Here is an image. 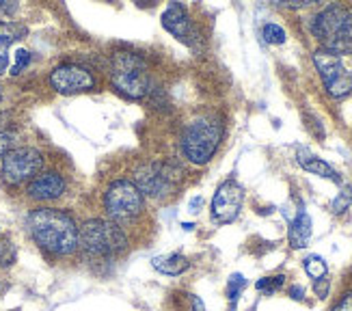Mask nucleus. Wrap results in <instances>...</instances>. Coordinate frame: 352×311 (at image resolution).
<instances>
[{"label":"nucleus","instance_id":"nucleus-4","mask_svg":"<svg viewBox=\"0 0 352 311\" xmlns=\"http://www.w3.org/2000/svg\"><path fill=\"white\" fill-rule=\"evenodd\" d=\"M223 136V128L217 119L212 117H199L188 123V128L182 134V151L184 156L195 162L204 164L208 162L214 151H217Z\"/></svg>","mask_w":352,"mask_h":311},{"label":"nucleus","instance_id":"nucleus-19","mask_svg":"<svg viewBox=\"0 0 352 311\" xmlns=\"http://www.w3.org/2000/svg\"><path fill=\"white\" fill-rule=\"evenodd\" d=\"M18 259V251H15V244L9 238H0V266L9 268Z\"/></svg>","mask_w":352,"mask_h":311},{"label":"nucleus","instance_id":"nucleus-10","mask_svg":"<svg viewBox=\"0 0 352 311\" xmlns=\"http://www.w3.org/2000/svg\"><path fill=\"white\" fill-rule=\"evenodd\" d=\"M244 201V191L242 186L234 180H227L219 186V191L214 193L212 199V219L214 223H232L238 219Z\"/></svg>","mask_w":352,"mask_h":311},{"label":"nucleus","instance_id":"nucleus-11","mask_svg":"<svg viewBox=\"0 0 352 311\" xmlns=\"http://www.w3.org/2000/svg\"><path fill=\"white\" fill-rule=\"evenodd\" d=\"M50 85L56 93L63 96H74V93L91 91L96 87V78L89 69L80 65H60L54 67L50 74Z\"/></svg>","mask_w":352,"mask_h":311},{"label":"nucleus","instance_id":"nucleus-20","mask_svg":"<svg viewBox=\"0 0 352 311\" xmlns=\"http://www.w3.org/2000/svg\"><path fill=\"white\" fill-rule=\"evenodd\" d=\"M244 288H247V279H244L240 272L229 277V283H227V299H229V303L236 305V301H238V297L242 294Z\"/></svg>","mask_w":352,"mask_h":311},{"label":"nucleus","instance_id":"nucleus-13","mask_svg":"<svg viewBox=\"0 0 352 311\" xmlns=\"http://www.w3.org/2000/svg\"><path fill=\"white\" fill-rule=\"evenodd\" d=\"M63 193H65V180L58 173H54V171L41 173L28 184V197L37 201H52L58 199Z\"/></svg>","mask_w":352,"mask_h":311},{"label":"nucleus","instance_id":"nucleus-12","mask_svg":"<svg viewBox=\"0 0 352 311\" xmlns=\"http://www.w3.org/2000/svg\"><path fill=\"white\" fill-rule=\"evenodd\" d=\"M162 26L169 30L173 37H177L179 41L192 45L195 39H197V33H195V26L188 18V11L184 9L179 3H171L166 7V11L162 13Z\"/></svg>","mask_w":352,"mask_h":311},{"label":"nucleus","instance_id":"nucleus-17","mask_svg":"<svg viewBox=\"0 0 352 311\" xmlns=\"http://www.w3.org/2000/svg\"><path fill=\"white\" fill-rule=\"evenodd\" d=\"M154 268L162 275H169V277H177L182 275L184 270H188V259L179 255V253H171V255H160V257H154Z\"/></svg>","mask_w":352,"mask_h":311},{"label":"nucleus","instance_id":"nucleus-32","mask_svg":"<svg viewBox=\"0 0 352 311\" xmlns=\"http://www.w3.org/2000/svg\"><path fill=\"white\" fill-rule=\"evenodd\" d=\"M182 227H184V229H186V231H190V229H192V227H195V225H192V223H184V225H182Z\"/></svg>","mask_w":352,"mask_h":311},{"label":"nucleus","instance_id":"nucleus-33","mask_svg":"<svg viewBox=\"0 0 352 311\" xmlns=\"http://www.w3.org/2000/svg\"><path fill=\"white\" fill-rule=\"evenodd\" d=\"M0 100H3V93H0Z\"/></svg>","mask_w":352,"mask_h":311},{"label":"nucleus","instance_id":"nucleus-24","mask_svg":"<svg viewBox=\"0 0 352 311\" xmlns=\"http://www.w3.org/2000/svg\"><path fill=\"white\" fill-rule=\"evenodd\" d=\"M28 63H30V52L28 50H18V52H15V65L11 67V74L18 76Z\"/></svg>","mask_w":352,"mask_h":311},{"label":"nucleus","instance_id":"nucleus-15","mask_svg":"<svg viewBox=\"0 0 352 311\" xmlns=\"http://www.w3.org/2000/svg\"><path fill=\"white\" fill-rule=\"evenodd\" d=\"M298 164L305 169V171H309V173L314 175H320V178H324V180H331L335 184H342V178L338 175V171H335L329 162H324L322 158H318V156H314L311 151L307 149H298Z\"/></svg>","mask_w":352,"mask_h":311},{"label":"nucleus","instance_id":"nucleus-16","mask_svg":"<svg viewBox=\"0 0 352 311\" xmlns=\"http://www.w3.org/2000/svg\"><path fill=\"white\" fill-rule=\"evenodd\" d=\"M309 238H311V219L307 212L300 210L296 219L289 223L287 240L292 248H302V246H307Z\"/></svg>","mask_w":352,"mask_h":311},{"label":"nucleus","instance_id":"nucleus-30","mask_svg":"<svg viewBox=\"0 0 352 311\" xmlns=\"http://www.w3.org/2000/svg\"><path fill=\"white\" fill-rule=\"evenodd\" d=\"M201 206H204V199H201V197H195V199L190 201V212H192V214H197V212H199V208H201Z\"/></svg>","mask_w":352,"mask_h":311},{"label":"nucleus","instance_id":"nucleus-25","mask_svg":"<svg viewBox=\"0 0 352 311\" xmlns=\"http://www.w3.org/2000/svg\"><path fill=\"white\" fill-rule=\"evenodd\" d=\"M11 145H13V136L9 132H0V158H5L11 151Z\"/></svg>","mask_w":352,"mask_h":311},{"label":"nucleus","instance_id":"nucleus-1","mask_svg":"<svg viewBox=\"0 0 352 311\" xmlns=\"http://www.w3.org/2000/svg\"><path fill=\"white\" fill-rule=\"evenodd\" d=\"M28 229L43 251L54 255H72L78 248V227L69 214L54 208H39L30 212Z\"/></svg>","mask_w":352,"mask_h":311},{"label":"nucleus","instance_id":"nucleus-29","mask_svg":"<svg viewBox=\"0 0 352 311\" xmlns=\"http://www.w3.org/2000/svg\"><path fill=\"white\" fill-rule=\"evenodd\" d=\"M289 297L296 299V301H302V299H305V288H300V286H292V288H289Z\"/></svg>","mask_w":352,"mask_h":311},{"label":"nucleus","instance_id":"nucleus-22","mask_svg":"<svg viewBox=\"0 0 352 311\" xmlns=\"http://www.w3.org/2000/svg\"><path fill=\"white\" fill-rule=\"evenodd\" d=\"M285 283V277L283 275H277V277H266V279H259V281L255 283V288L259 292H277L281 286Z\"/></svg>","mask_w":352,"mask_h":311},{"label":"nucleus","instance_id":"nucleus-5","mask_svg":"<svg viewBox=\"0 0 352 311\" xmlns=\"http://www.w3.org/2000/svg\"><path fill=\"white\" fill-rule=\"evenodd\" d=\"M113 85L119 93H124L126 98L141 100L149 91V76L147 65L141 56L136 54H115L113 56Z\"/></svg>","mask_w":352,"mask_h":311},{"label":"nucleus","instance_id":"nucleus-2","mask_svg":"<svg viewBox=\"0 0 352 311\" xmlns=\"http://www.w3.org/2000/svg\"><path fill=\"white\" fill-rule=\"evenodd\" d=\"M314 35L333 54H348L352 43V13L342 5H331L320 11L311 22Z\"/></svg>","mask_w":352,"mask_h":311},{"label":"nucleus","instance_id":"nucleus-18","mask_svg":"<svg viewBox=\"0 0 352 311\" xmlns=\"http://www.w3.org/2000/svg\"><path fill=\"white\" fill-rule=\"evenodd\" d=\"M305 272H307L314 281H320V279H327L329 266L320 255H309L307 259H305Z\"/></svg>","mask_w":352,"mask_h":311},{"label":"nucleus","instance_id":"nucleus-9","mask_svg":"<svg viewBox=\"0 0 352 311\" xmlns=\"http://www.w3.org/2000/svg\"><path fill=\"white\" fill-rule=\"evenodd\" d=\"M314 63L320 72V78L333 98H344L352 91V72L342 63L338 54L329 50H318L314 54Z\"/></svg>","mask_w":352,"mask_h":311},{"label":"nucleus","instance_id":"nucleus-31","mask_svg":"<svg viewBox=\"0 0 352 311\" xmlns=\"http://www.w3.org/2000/svg\"><path fill=\"white\" fill-rule=\"evenodd\" d=\"M190 301H192V307H195V311H204V303L199 301L197 297H190Z\"/></svg>","mask_w":352,"mask_h":311},{"label":"nucleus","instance_id":"nucleus-7","mask_svg":"<svg viewBox=\"0 0 352 311\" xmlns=\"http://www.w3.org/2000/svg\"><path fill=\"white\" fill-rule=\"evenodd\" d=\"M104 208L115 223H128L141 214L143 195L128 180H117L104 195Z\"/></svg>","mask_w":352,"mask_h":311},{"label":"nucleus","instance_id":"nucleus-28","mask_svg":"<svg viewBox=\"0 0 352 311\" xmlns=\"http://www.w3.org/2000/svg\"><path fill=\"white\" fill-rule=\"evenodd\" d=\"M0 11L7 13V15H13L18 11V3H7V0H0Z\"/></svg>","mask_w":352,"mask_h":311},{"label":"nucleus","instance_id":"nucleus-8","mask_svg":"<svg viewBox=\"0 0 352 311\" xmlns=\"http://www.w3.org/2000/svg\"><path fill=\"white\" fill-rule=\"evenodd\" d=\"M43 164V156L33 147H18L11 149L0 164V175L11 186H18L22 182L35 180L39 169Z\"/></svg>","mask_w":352,"mask_h":311},{"label":"nucleus","instance_id":"nucleus-14","mask_svg":"<svg viewBox=\"0 0 352 311\" xmlns=\"http://www.w3.org/2000/svg\"><path fill=\"white\" fill-rule=\"evenodd\" d=\"M26 33H28V28L24 24H18V22L0 24V76L9 67V48L15 41L24 39Z\"/></svg>","mask_w":352,"mask_h":311},{"label":"nucleus","instance_id":"nucleus-23","mask_svg":"<svg viewBox=\"0 0 352 311\" xmlns=\"http://www.w3.org/2000/svg\"><path fill=\"white\" fill-rule=\"evenodd\" d=\"M264 39L268 43H283L285 41V30L277 24H266L264 26Z\"/></svg>","mask_w":352,"mask_h":311},{"label":"nucleus","instance_id":"nucleus-3","mask_svg":"<svg viewBox=\"0 0 352 311\" xmlns=\"http://www.w3.org/2000/svg\"><path fill=\"white\" fill-rule=\"evenodd\" d=\"M78 244L94 257H111L126 251L128 238L117 223L91 219L78 231Z\"/></svg>","mask_w":352,"mask_h":311},{"label":"nucleus","instance_id":"nucleus-27","mask_svg":"<svg viewBox=\"0 0 352 311\" xmlns=\"http://www.w3.org/2000/svg\"><path fill=\"white\" fill-rule=\"evenodd\" d=\"M316 294L320 299H324L329 294V279H320V281H316Z\"/></svg>","mask_w":352,"mask_h":311},{"label":"nucleus","instance_id":"nucleus-21","mask_svg":"<svg viewBox=\"0 0 352 311\" xmlns=\"http://www.w3.org/2000/svg\"><path fill=\"white\" fill-rule=\"evenodd\" d=\"M352 206V186H346V189L335 197V201L331 204V210L335 212V214H342V212H346L348 208Z\"/></svg>","mask_w":352,"mask_h":311},{"label":"nucleus","instance_id":"nucleus-26","mask_svg":"<svg viewBox=\"0 0 352 311\" xmlns=\"http://www.w3.org/2000/svg\"><path fill=\"white\" fill-rule=\"evenodd\" d=\"M333 311H352V292H348V294H344L342 297V301L333 307Z\"/></svg>","mask_w":352,"mask_h":311},{"label":"nucleus","instance_id":"nucleus-6","mask_svg":"<svg viewBox=\"0 0 352 311\" xmlns=\"http://www.w3.org/2000/svg\"><path fill=\"white\" fill-rule=\"evenodd\" d=\"M182 180V173L162 162H147L134 171V186L139 189L141 195L151 197V199H162L166 195H171L177 184Z\"/></svg>","mask_w":352,"mask_h":311}]
</instances>
